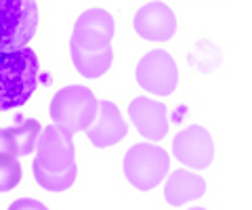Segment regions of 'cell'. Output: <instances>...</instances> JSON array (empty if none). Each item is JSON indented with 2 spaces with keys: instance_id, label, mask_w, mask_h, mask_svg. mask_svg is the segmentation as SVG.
Listing matches in <instances>:
<instances>
[{
  "instance_id": "8992f818",
  "label": "cell",
  "mask_w": 252,
  "mask_h": 210,
  "mask_svg": "<svg viewBox=\"0 0 252 210\" xmlns=\"http://www.w3.org/2000/svg\"><path fill=\"white\" fill-rule=\"evenodd\" d=\"M122 168L130 185H135L141 191H147L160 185L162 179L168 175L170 158L156 143H137L126 151Z\"/></svg>"
},
{
  "instance_id": "5bb4252c",
  "label": "cell",
  "mask_w": 252,
  "mask_h": 210,
  "mask_svg": "<svg viewBox=\"0 0 252 210\" xmlns=\"http://www.w3.org/2000/svg\"><path fill=\"white\" fill-rule=\"evenodd\" d=\"M21 181V166L15 158H0V193L13 189Z\"/></svg>"
},
{
  "instance_id": "4fadbf2b",
  "label": "cell",
  "mask_w": 252,
  "mask_h": 210,
  "mask_svg": "<svg viewBox=\"0 0 252 210\" xmlns=\"http://www.w3.org/2000/svg\"><path fill=\"white\" fill-rule=\"evenodd\" d=\"M204 193H206V181L200 175L189 173V170H175L168 177L166 187H164V198L172 206L200 200Z\"/></svg>"
},
{
  "instance_id": "ba28073f",
  "label": "cell",
  "mask_w": 252,
  "mask_h": 210,
  "mask_svg": "<svg viewBox=\"0 0 252 210\" xmlns=\"http://www.w3.org/2000/svg\"><path fill=\"white\" fill-rule=\"evenodd\" d=\"M172 153L191 168H208L215 160V141L204 126H187L172 141Z\"/></svg>"
},
{
  "instance_id": "5b68a950",
  "label": "cell",
  "mask_w": 252,
  "mask_h": 210,
  "mask_svg": "<svg viewBox=\"0 0 252 210\" xmlns=\"http://www.w3.org/2000/svg\"><path fill=\"white\" fill-rule=\"evenodd\" d=\"M38 28L36 0H0V51L26 49Z\"/></svg>"
},
{
  "instance_id": "7a4b0ae2",
  "label": "cell",
  "mask_w": 252,
  "mask_h": 210,
  "mask_svg": "<svg viewBox=\"0 0 252 210\" xmlns=\"http://www.w3.org/2000/svg\"><path fill=\"white\" fill-rule=\"evenodd\" d=\"M32 170L36 183L46 191H65L72 187L78 177L72 137L57 126H46L40 130Z\"/></svg>"
},
{
  "instance_id": "3957f363",
  "label": "cell",
  "mask_w": 252,
  "mask_h": 210,
  "mask_svg": "<svg viewBox=\"0 0 252 210\" xmlns=\"http://www.w3.org/2000/svg\"><path fill=\"white\" fill-rule=\"evenodd\" d=\"M38 57L32 49L0 51V112L21 107L38 87Z\"/></svg>"
},
{
  "instance_id": "9c48e42d",
  "label": "cell",
  "mask_w": 252,
  "mask_h": 210,
  "mask_svg": "<svg viewBox=\"0 0 252 210\" xmlns=\"http://www.w3.org/2000/svg\"><path fill=\"white\" fill-rule=\"evenodd\" d=\"M135 32L149 42H166L177 34V17L164 2H147L135 15Z\"/></svg>"
},
{
  "instance_id": "52a82bcc",
  "label": "cell",
  "mask_w": 252,
  "mask_h": 210,
  "mask_svg": "<svg viewBox=\"0 0 252 210\" xmlns=\"http://www.w3.org/2000/svg\"><path fill=\"white\" fill-rule=\"evenodd\" d=\"M137 82L147 92L158 97H168L175 92L179 84V69L177 61L166 51H152L139 61L137 65Z\"/></svg>"
},
{
  "instance_id": "2e32d148",
  "label": "cell",
  "mask_w": 252,
  "mask_h": 210,
  "mask_svg": "<svg viewBox=\"0 0 252 210\" xmlns=\"http://www.w3.org/2000/svg\"><path fill=\"white\" fill-rule=\"evenodd\" d=\"M191 210H206V208H191Z\"/></svg>"
},
{
  "instance_id": "277c9868",
  "label": "cell",
  "mask_w": 252,
  "mask_h": 210,
  "mask_svg": "<svg viewBox=\"0 0 252 210\" xmlns=\"http://www.w3.org/2000/svg\"><path fill=\"white\" fill-rule=\"evenodd\" d=\"M99 101L93 95V90L86 87H65L55 92L51 103V118L55 126L72 137L74 133L86 130L97 118Z\"/></svg>"
},
{
  "instance_id": "8fae6325",
  "label": "cell",
  "mask_w": 252,
  "mask_h": 210,
  "mask_svg": "<svg viewBox=\"0 0 252 210\" xmlns=\"http://www.w3.org/2000/svg\"><path fill=\"white\" fill-rule=\"evenodd\" d=\"M126 122L122 118L120 110L112 103V101H99V112L97 118L86 128L91 143L94 147H109L120 143L126 137Z\"/></svg>"
},
{
  "instance_id": "6da1fadb",
  "label": "cell",
  "mask_w": 252,
  "mask_h": 210,
  "mask_svg": "<svg viewBox=\"0 0 252 210\" xmlns=\"http://www.w3.org/2000/svg\"><path fill=\"white\" fill-rule=\"evenodd\" d=\"M114 17L103 9H89L76 19L69 51L76 69L84 78H101L114 61Z\"/></svg>"
},
{
  "instance_id": "7c38bea8",
  "label": "cell",
  "mask_w": 252,
  "mask_h": 210,
  "mask_svg": "<svg viewBox=\"0 0 252 210\" xmlns=\"http://www.w3.org/2000/svg\"><path fill=\"white\" fill-rule=\"evenodd\" d=\"M38 135H40V124L36 120H26L19 126L0 128V158H17L28 155L36 147Z\"/></svg>"
},
{
  "instance_id": "30bf717a",
  "label": "cell",
  "mask_w": 252,
  "mask_h": 210,
  "mask_svg": "<svg viewBox=\"0 0 252 210\" xmlns=\"http://www.w3.org/2000/svg\"><path fill=\"white\" fill-rule=\"evenodd\" d=\"M128 116L137 126V133L149 141H160L168 135V112L160 101L137 97L128 107Z\"/></svg>"
},
{
  "instance_id": "9a60e30c",
  "label": "cell",
  "mask_w": 252,
  "mask_h": 210,
  "mask_svg": "<svg viewBox=\"0 0 252 210\" xmlns=\"http://www.w3.org/2000/svg\"><path fill=\"white\" fill-rule=\"evenodd\" d=\"M9 210H49L42 202L38 200H32V198H23V200H17L13 202V204L9 206Z\"/></svg>"
}]
</instances>
